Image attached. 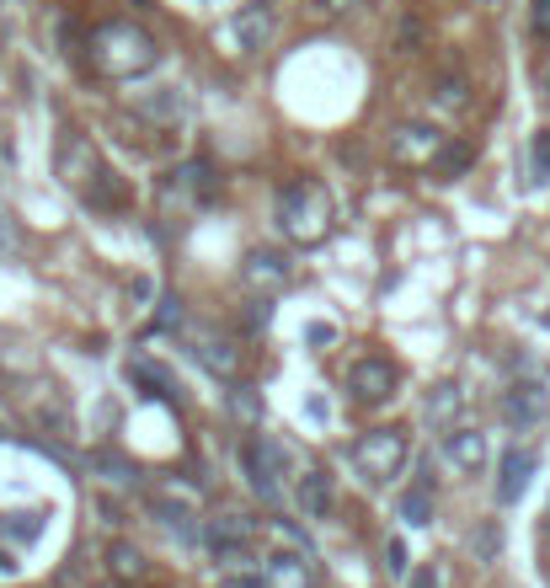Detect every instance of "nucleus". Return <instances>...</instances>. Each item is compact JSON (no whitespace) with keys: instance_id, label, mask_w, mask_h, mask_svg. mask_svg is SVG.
Listing matches in <instances>:
<instances>
[{"instance_id":"obj_5","label":"nucleus","mask_w":550,"mask_h":588,"mask_svg":"<svg viewBox=\"0 0 550 588\" xmlns=\"http://www.w3.org/2000/svg\"><path fill=\"white\" fill-rule=\"evenodd\" d=\"M209 551L225 562V567H246L251 562V540H257V520H246V514H220V520H209Z\"/></svg>"},{"instance_id":"obj_10","label":"nucleus","mask_w":550,"mask_h":588,"mask_svg":"<svg viewBox=\"0 0 550 588\" xmlns=\"http://www.w3.org/2000/svg\"><path fill=\"white\" fill-rule=\"evenodd\" d=\"M102 166H97V150H91V139L86 134H64L60 139V177H64V188H91V177H97Z\"/></svg>"},{"instance_id":"obj_23","label":"nucleus","mask_w":550,"mask_h":588,"mask_svg":"<svg viewBox=\"0 0 550 588\" xmlns=\"http://www.w3.org/2000/svg\"><path fill=\"white\" fill-rule=\"evenodd\" d=\"M0 535H11V540L27 546V540L43 535V520H38V514H5V520H0Z\"/></svg>"},{"instance_id":"obj_14","label":"nucleus","mask_w":550,"mask_h":588,"mask_svg":"<svg viewBox=\"0 0 550 588\" xmlns=\"http://www.w3.org/2000/svg\"><path fill=\"white\" fill-rule=\"evenodd\" d=\"M443 455H449L454 471L476 476V471L487 465V434H476V428H449V434H443Z\"/></svg>"},{"instance_id":"obj_2","label":"nucleus","mask_w":550,"mask_h":588,"mask_svg":"<svg viewBox=\"0 0 550 588\" xmlns=\"http://www.w3.org/2000/svg\"><path fill=\"white\" fill-rule=\"evenodd\" d=\"M332 225H337V203H332V193H326L315 177H300V183H289V188L278 193V230H284L289 241L315 247V241L332 236Z\"/></svg>"},{"instance_id":"obj_25","label":"nucleus","mask_w":550,"mask_h":588,"mask_svg":"<svg viewBox=\"0 0 550 588\" xmlns=\"http://www.w3.org/2000/svg\"><path fill=\"white\" fill-rule=\"evenodd\" d=\"M529 166H535V183H550V129L529 139Z\"/></svg>"},{"instance_id":"obj_29","label":"nucleus","mask_w":550,"mask_h":588,"mask_svg":"<svg viewBox=\"0 0 550 588\" xmlns=\"http://www.w3.org/2000/svg\"><path fill=\"white\" fill-rule=\"evenodd\" d=\"M385 573H390V578H407V546H401V540L385 546Z\"/></svg>"},{"instance_id":"obj_35","label":"nucleus","mask_w":550,"mask_h":588,"mask_svg":"<svg viewBox=\"0 0 550 588\" xmlns=\"http://www.w3.org/2000/svg\"><path fill=\"white\" fill-rule=\"evenodd\" d=\"M326 11H348V5H359V0H321Z\"/></svg>"},{"instance_id":"obj_32","label":"nucleus","mask_w":550,"mask_h":588,"mask_svg":"<svg viewBox=\"0 0 550 588\" xmlns=\"http://www.w3.org/2000/svg\"><path fill=\"white\" fill-rule=\"evenodd\" d=\"M476 551H482V556H497V529H482V535H476Z\"/></svg>"},{"instance_id":"obj_12","label":"nucleus","mask_w":550,"mask_h":588,"mask_svg":"<svg viewBox=\"0 0 550 588\" xmlns=\"http://www.w3.org/2000/svg\"><path fill=\"white\" fill-rule=\"evenodd\" d=\"M535 471H540V455H535V450H508L502 465H497V503H518V498L529 492Z\"/></svg>"},{"instance_id":"obj_34","label":"nucleus","mask_w":550,"mask_h":588,"mask_svg":"<svg viewBox=\"0 0 550 588\" xmlns=\"http://www.w3.org/2000/svg\"><path fill=\"white\" fill-rule=\"evenodd\" d=\"M0 573H5V578L16 573V562H11V551H0Z\"/></svg>"},{"instance_id":"obj_4","label":"nucleus","mask_w":550,"mask_h":588,"mask_svg":"<svg viewBox=\"0 0 550 588\" xmlns=\"http://www.w3.org/2000/svg\"><path fill=\"white\" fill-rule=\"evenodd\" d=\"M241 465H246V481H251V492H262L267 503H278V498H284V476L295 471L289 450H284L273 434H257V439H246Z\"/></svg>"},{"instance_id":"obj_33","label":"nucleus","mask_w":550,"mask_h":588,"mask_svg":"<svg viewBox=\"0 0 550 588\" xmlns=\"http://www.w3.org/2000/svg\"><path fill=\"white\" fill-rule=\"evenodd\" d=\"M412 588H438V573H433V567H423V573L412 578Z\"/></svg>"},{"instance_id":"obj_9","label":"nucleus","mask_w":550,"mask_h":588,"mask_svg":"<svg viewBox=\"0 0 550 588\" xmlns=\"http://www.w3.org/2000/svg\"><path fill=\"white\" fill-rule=\"evenodd\" d=\"M267 38H273V5L267 0H251L230 16V49L236 54H257Z\"/></svg>"},{"instance_id":"obj_17","label":"nucleus","mask_w":550,"mask_h":588,"mask_svg":"<svg viewBox=\"0 0 550 588\" xmlns=\"http://www.w3.org/2000/svg\"><path fill=\"white\" fill-rule=\"evenodd\" d=\"M128 380H134L145 396H155V401H177V391H183L155 359H128Z\"/></svg>"},{"instance_id":"obj_13","label":"nucleus","mask_w":550,"mask_h":588,"mask_svg":"<svg viewBox=\"0 0 550 588\" xmlns=\"http://www.w3.org/2000/svg\"><path fill=\"white\" fill-rule=\"evenodd\" d=\"M262 584L267 588H310L315 584V562H310V551H273Z\"/></svg>"},{"instance_id":"obj_1","label":"nucleus","mask_w":550,"mask_h":588,"mask_svg":"<svg viewBox=\"0 0 550 588\" xmlns=\"http://www.w3.org/2000/svg\"><path fill=\"white\" fill-rule=\"evenodd\" d=\"M91 65L102 70V75H113V80H134V75L161 65V49L134 22H102L91 33Z\"/></svg>"},{"instance_id":"obj_37","label":"nucleus","mask_w":550,"mask_h":588,"mask_svg":"<svg viewBox=\"0 0 550 588\" xmlns=\"http://www.w3.org/2000/svg\"><path fill=\"white\" fill-rule=\"evenodd\" d=\"M230 588H241V584H230Z\"/></svg>"},{"instance_id":"obj_6","label":"nucleus","mask_w":550,"mask_h":588,"mask_svg":"<svg viewBox=\"0 0 550 588\" xmlns=\"http://www.w3.org/2000/svg\"><path fill=\"white\" fill-rule=\"evenodd\" d=\"M396 386H401V370L390 359H359L348 370V391H353L359 406H385L396 396Z\"/></svg>"},{"instance_id":"obj_18","label":"nucleus","mask_w":550,"mask_h":588,"mask_svg":"<svg viewBox=\"0 0 550 588\" xmlns=\"http://www.w3.org/2000/svg\"><path fill=\"white\" fill-rule=\"evenodd\" d=\"M460 406H465V391H460L454 380H443V386H433V391H428V401H423V417H428L433 428H454Z\"/></svg>"},{"instance_id":"obj_31","label":"nucleus","mask_w":550,"mask_h":588,"mask_svg":"<svg viewBox=\"0 0 550 588\" xmlns=\"http://www.w3.org/2000/svg\"><path fill=\"white\" fill-rule=\"evenodd\" d=\"M535 33L550 38V0H535Z\"/></svg>"},{"instance_id":"obj_3","label":"nucleus","mask_w":550,"mask_h":588,"mask_svg":"<svg viewBox=\"0 0 550 588\" xmlns=\"http://www.w3.org/2000/svg\"><path fill=\"white\" fill-rule=\"evenodd\" d=\"M412 455V445H407V434L401 428H368L364 439L353 445V471H359V481L364 487H385L390 476H401V465Z\"/></svg>"},{"instance_id":"obj_7","label":"nucleus","mask_w":550,"mask_h":588,"mask_svg":"<svg viewBox=\"0 0 550 588\" xmlns=\"http://www.w3.org/2000/svg\"><path fill=\"white\" fill-rule=\"evenodd\" d=\"M214 193H220V177H214L209 161H187V166H177V172L166 177V188H161V198L177 203V209H187V203H209Z\"/></svg>"},{"instance_id":"obj_19","label":"nucleus","mask_w":550,"mask_h":588,"mask_svg":"<svg viewBox=\"0 0 550 588\" xmlns=\"http://www.w3.org/2000/svg\"><path fill=\"white\" fill-rule=\"evenodd\" d=\"M192 348H198V359H203L214 375H225V380H230V375H236V364H241V359H236V348H230L225 337H214V331H192Z\"/></svg>"},{"instance_id":"obj_30","label":"nucleus","mask_w":550,"mask_h":588,"mask_svg":"<svg viewBox=\"0 0 550 588\" xmlns=\"http://www.w3.org/2000/svg\"><path fill=\"white\" fill-rule=\"evenodd\" d=\"M91 465H97V471H108V481H134V471H128L123 460H113V455H91Z\"/></svg>"},{"instance_id":"obj_28","label":"nucleus","mask_w":550,"mask_h":588,"mask_svg":"<svg viewBox=\"0 0 550 588\" xmlns=\"http://www.w3.org/2000/svg\"><path fill=\"white\" fill-rule=\"evenodd\" d=\"M230 406H236V417H246V423H262V406H257V396L246 391V386L230 391Z\"/></svg>"},{"instance_id":"obj_8","label":"nucleus","mask_w":550,"mask_h":588,"mask_svg":"<svg viewBox=\"0 0 550 588\" xmlns=\"http://www.w3.org/2000/svg\"><path fill=\"white\" fill-rule=\"evenodd\" d=\"M443 145H449V139L433 129V124H401V129L390 134V155H396L401 166H433Z\"/></svg>"},{"instance_id":"obj_24","label":"nucleus","mask_w":550,"mask_h":588,"mask_svg":"<svg viewBox=\"0 0 550 588\" xmlns=\"http://www.w3.org/2000/svg\"><path fill=\"white\" fill-rule=\"evenodd\" d=\"M150 514H161V524H177V529L192 524V509H187V503H172L166 492H150Z\"/></svg>"},{"instance_id":"obj_22","label":"nucleus","mask_w":550,"mask_h":588,"mask_svg":"<svg viewBox=\"0 0 550 588\" xmlns=\"http://www.w3.org/2000/svg\"><path fill=\"white\" fill-rule=\"evenodd\" d=\"M401 520L407 524H433V498H428V487H412V492H401Z\"/></svg>"},{"instance_id":"obj_36","label":"nucleus","mask_w":550,"mask_h":588,"mask_svg":"<svg viewBox=\"0 0 550 588\" xmlns=\"http://www.w3.org/2000/svg\"><path fill=\"white\" fill-rule=\"evenodd\" d=\"M546 102H550V70H546Z\"/></svg>"},{"instance_id":"obj_27","label":"nucleus","mask_w":550,"mask_h":588,"mask_svg":"<svg viewBox=\"0 0 550 588\" xmlns=\"http://www.w3.org/2000/svg\"><path fill=\"white\" fill-rule=\"evenodd\" d=\"M438 166H443L449 177H460V172L471 166V145H443V150H438Z\"/></svg>"},{"instance_id":"obj_20","label":"nucleus","mask_w":550,"mask_h":588,"mask_svg":"<svg viewBox=\"0 0 550 588\" xmlns=\"http://www.w3.org/2000/svg\"><path fill=\"white\" fill-rule=\"evenodd\" d=\"M108 573H113L118 584H134V578H145V556H139V546H128V540H113V546H108Z\"/></svg>"},{"instance_id":"obj_11","label":"nucleus","mask_w":550,"mask_h":588,"mask_svg":"<svg viewBox=\"0 0 550 588\" xmlns=\"http://www.w3.org/2000/svg\"><path fill=\"white\" fill-rule=\"evenodd\" d=\"M546 412H550V391L535 386V380H524V386H513V391L502 396V417H508L513 428H540Z\"/></svg>"},{"instance_id":"obj_16","label":"nucleus","mask_w":550,"mask_h":588,"mask_svg":"<svg viewBox=\"0 0 550 588\" xmlns=\"http://www.w3.org/2000/svg\"><path fill=\"white\" fill-rule=\"evenodd\" d=\"M295 503H300L305 520H326V514H332V476H326L321 465H310L305 476L295 481Z\"/></svg>"},{"instance_id":"obj_15","label":"nucleus","mask_w":550,"mask_h":588,"mask_svg":"<svg viewBox=\"0 0 550 588\" xmlns=\"http://www.w3.org/2000/svg\"><path fill=\"white\" fill-rule=\"evenodd\" d=\"M241 278L251 284V289H284V284L295 278V262L284 258V252H267V247H262V252H251V258H246Z\"/></svg>"},{"instance_id":"obj_21","label":"nucleus","mask_w":550,"mask_h":588,"mask_svg":"<svg viewBox=\"0 0 550 588\" xmlns=\"http://www.w3.org/2000/svg\"><path fill=\"white\" fill-rule=\"evenodd\" d=\"M139 113H150V118H183L187 97L177 91V86H155L150 97H139Z\"/></svg>"},{"instance_id":"obj_26","label":"nucleus","mask_w":550,"mask_h":588,"mask_svg":"<svg viewBox=\"0 0 550 588\" xmlns=\"http://www.w3.org/2000/svg\"><path fill=\"white\" fill-rule=\"evenodd\" d=\"M433 97H438L443 108H465V80H460V75H443V80L433 86Z\"/></svg>"}]
</instances>
